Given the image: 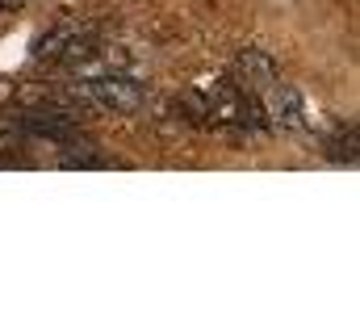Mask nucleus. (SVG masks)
Listing matches in <instances>:
<instances>
[{"label": "nucleus", "mask_w": 360, "mask_h": 335, "mask_svg": "<svg viewBox=\"0 0 360 335\" xmlns=\"http://www.w3.org/2000/svg\"><path fill=\"white\" fill-rule=\"evenodd\" d=\"M72 96L89 101L96 109H109V113H134L143 105V84L126 80V76H92V80L76 84Z\"/></svg>", "instance_id": "nucleus-2"}, {"label": "nucleus", "mask_w": 360, "mask_h": 335, "mask_svg": "<svg viewBox=\"0 0 360 335\" xmlns=\"http://www.w3.org/2000/svg\"><path fill=\"white\" fill-rule=\"evenodd\" d=\"M13 8H21V0H0V13H13Z\"/></svg>", "instance_id": "nucleus-3"}, {"label": "nucleus", "mask_w": 360, "mask_h": 335, "mask_svg": "<svg viewBox=\"0 0 360 335\" xmlns=\"http://www.w3.org/2000/svg\"><path fill=\"white\" fill-rule=\"evenodd\" d=\"M226 76L239 84L260 118V130H285V134H302L306 130V105L302 92L281 76V68L260 51H243L235 55V63L226 68Z\"/></svg>", "instance_id": "nucleus-1"}]
</instances>
